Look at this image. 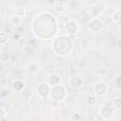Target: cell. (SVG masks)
Segmentation results:
<instances>
[{"instance_id": "6da1fadb", "label": "cell", "mask_w": 121, "mask_h": 121, "mask_svg": "<svg viewBox=\"0 0 121 121\" xmlns=\"http://www.w3.org/2000/svg\"><path fill=\"white\" fill-rule=\"evenodd\" d=\"M49 96L51 97V99H55V100H58L60 102L63 101L67 96V92H66L65 86L60 83L58 85L50 87Z\"/></svg>"}, {"instance_id": "7a4b0ae2", "label": "cell", "mask_w": 121, "mask_h": 121, "mask_svg": "<svg viewBox=\"0 0 121 121\" xmlns=\"http://www.w3.org/2000/svg\"><path fill=\"white\" fill-rule=\"evenodd\" d=\"M108 90H109V86L104 81H97L93 86V93L95 96H98V97L106 95V94L108 93Z\"/></svg>"}, {"instance_id": "3957f363", "label": "cell", "mask_w": 121, "mask_h": 121, "mask_svg": "<svg viewBox=\"0 0 121 121\" xmlns=\"http://www.w3.org/2000/svg\"><path fill=\"white\" fill-rule=\"evenodd\" d=\"M88 28L93 33H99L103 29V23L98 18H92L88 22Z\"/></svg>"}, {"instance_id": "277c9868", "label": "cell", "mask_w": 121, "mask_h": 121, "mask_svg": "<svg viewBox=\"0 0 121 121\" xmlns=\"http://www.w3.org/2000/svg\"><path fill=\"white\" fill-rule=\"evenodd\" d=\"M37 95L41 98H47L49 96L50 93V86L45 82V83H39L36 88Z\"/></svg>"}, {"instance_id": "5b68a950", "label": "cell", "mask_w": 121, "mask_h": 121, "mask_svg": "<svg viewBox=\"0 0 121 121\" xmlns=\"http://www.w3.org/2000/svg\"><path fill=\"white\" fill-rule=\"evenodd\" d=\"M99 115L102 117V119H105V120H110L113 117V113H114V110L112 107H110V106H102L100 109H99V112H98Z\"/></svg>"}, {"instance_id": "8992f818", "label": "cell", "mask_w": 121, "mask_h": 121, "mask_svg": "<svg viewBox=\"0 0 121 121\" xmlns=\"http://www.w3.org/2000/svg\"><path fill=\"white\" fill-rule=\"evenodd\" d=\"M70 22V19L65 16V15H59L57 18H56V26L59 30H62V31H65L68 24Z\"/></svg>"}, {"instance_id": "52a82bcc", "label": "cell", "mask_w": 121, "mask_h": 121, "mask_svg": "<svg viewBox=\"0 0 121 121\" xmlns=\"http://www.w3.org/2000/svg\"><path fill=\"white\" fill-rule=\"evenodd\" d=\"M69 85L72 89L78 90L83 85V78L80 76H77V75L71 76L69 78Z\"/></svg>"}, {"instance_id": "ba28073f", "label": "cell", "mask_w": 121, "mask_h": 121, "mask_svg": "<svg viewBox=\"0 0 121 121\" xmlns=\"http://www.w3.org/2000/svg\"><path fill=\"white\" fill-rule=\"evenodd\" d=\"M61 81V78L59 74H56V73H52V74H49L46 78V83L52 87V86H55V85H58L60 84Z\"/></svg>"}, {"instance_id": "9c48e42d", "label": "cell", "mask_w": 121, "mask_h": 121, "mask_svg": "<svg viewBox=\"0 0 121 121\" xmlns=\"http://www.w3.org/2000/svg\"><path fill=\"white\" fill-rule=\"evenodd\" d=\"M78 28L79 27H78V23L75 22V21H73V20H70V22H69V24H68L65 31L69 35H76L78 33Z\"/></svg>"}, {"instance_id": "30bf717a", "label": "cell", "mask_w": 121, "mask_h": 121, "mask_svg": "<svg viewBox=\"0 0 121 121\" xmlns=\"http://www.w3.org/2000/svg\"><path fill=\"white\" fill-rule=\"evenodd\" d=\"M21 95H22V96H23L24 98H26V99H29V98H31V97L34 95L33 88L30 87V86H26H26L22 89V91H21Z\"/></svg>"}, {"instance_id": "8fae6325", "label": "cell", "mask_w": 121, "mask_h": 121, "mask_svg": "<svg viewBox=\"0 0 121 121\" xmlns=\"http://www.w3.org/2000/svg\"><path fill=\"white\" fill-rule=\"evenodd\" d=\"M112 20L117 26H121V9H116L113 11V13L112 15Z\"/></svg>"}, {"instance_id": "7c38bea8", "label": "cell", "mask_w": 121, "mask_h": 121, "mask_svg": "<svg viewBox=\"0 0 121 121\" xmlns=\"http://www.w3.org/2000/svg\"><path fill=\"white\" fill-rule=\"evenodd\" d=\"M54 9H55V11H56L57 13L62 14V13L65 11V9H66V5H65V3L62 2V1H57V2L54 4Z\"/></svg>"}, {"instance_id": "4fadbf2b", "label": "cell", "mask_w": 121, "mask_h": 121, "mask_svg": "<svg viewBox=\"0 0 121 121\" xmlns=\"http://www.w3.org/2000/svg\"><path fill=\"white\" fill-rule=\"evenodd\" d=\"M25 86H26L25 82H24L23 80H21V79H15V80H13L12 83H11V88H12L14 91H16V92H21L22 89H23Z\"/></svg>"}, {"instance_id": "5bb4252c", "label": "cell", "mask_w": 121, "mask_h": 121, "mask_svg": "<svg viewBox=\"0 0 121 121\" xmlns=\"http://www.w3.org/2000/svg\"><path fill=\"white\" fill-rule=\"evenodd\" d=\"M85 102L88 106L94 107L97 104V96H95V95H88L85 98Z\"/></svg>"}, {"instance_id": "9a60e30c", "label": "cell", "mask_w": 121, "mask_h": 121, "mask_svg": "<svg viewBox=\"0 0 121 121\" xmlns=\"http://www.w3.org/2000/svg\"><path fill=\"white\" fill-rule=\"evenodd\" d=\"M9 41V35L8 32L1 30L0 31V45H5Z\"/></svg>"}, {"instance_id": "2e32d148", "label": "cell", "mask_w": 121, "mask_h": 121, "mask_svg": "<svg viewBox=\"0 0 121 121\" xmlns=\"http://www.w3.org/2000/svg\"><path fill=\"white\" fill-rule=\"evenodd\" d=\"M10 23L13 26H20L22 25V17H19L17 15H12L10 16Z\"/></svg>"}, {"instance_id": "e0dca14e", "label": "cell", "mask_w": 121, "mask_h": 121, "mask_svg": "<svg viewBox=\"0 0 121 121\" xmlns=\"http://www.w3.org/2000/svg\"><path fill=\"white\" fill-rule=\"evenodd\" d=\"M90 14L93 18H97L100 14H101V9L99 7L95 6V7H93L91 9H90Z\"/></svg>"}, {"instance_id": "ac0fdd59", "label": "cell", "mask_w": 121, "mask_h": 121, "mask_svg": "<svg viewBox=\"0 0 121 121\" xmlns=\"http://www.w3.org/2000/svg\"><path fill=\"white\" fill-rule=\"evenodd\" d=\"M10 60V55L8 52H1L0 53V62L2 63H8Z\"/></svg>"}, {"instance_id": "d6986e66", "label": "cell", "mask_w": 121, "mask_h": 121, "mask_svg": "<svg viewBox=\"0 0 121 121\" xmlns=\"http://www.w3.org/2000/svg\"><path fill=\"white\" fill-rule=\"evenodd\" d=\"M112 105H113V108L115 110H121V97L120 96H117L113 99L112 101Z\"/></svg>"}, {"instance_id": "ffe728a7", "label": "cell", "mask_w": 121, "mask_h": 121, "mask_svg": "<svg viewBox=\"0 0 121 121\" xmlns=\"http://www.w3.org/2000/svg\"><path fill=\"white\" fill-rule=\"evenodd\" d=\"M28 70L30 71V73L36 74V73L39 71V65H38L36 62H31V63L28 65Z\"/></svg>"}, {"instance_id": "44dd1931", "label": "cell", "mask_w": 121, "mask_h": 121, "mask_svg": "<svg viewBox=\"0 0 121 121\" xmlns=\"http://www.w3.org/2000/svg\"><path fill=\"white\" fill-rule=\"evenodd\" d=\"M17 43H18V45L19 46H21V47H25L27 43H28V41H27V39L26 38V37H20L18 40H17Z\"/></svg>"}, {"instance_id": "7402d4cb", "label": "cell", "mask_w": 121, "mask_h": 121, "mask_svg": "<svg viewBox=\"0 0 121 121\" xmlns=\"http://www.w3.org/2000/svg\"><path fill=\"white\" fill-rule=\"evenodd\" d=\"M26 10L25 8H18L15 10V13L14 14L17 15V16H19V17H24L26 15Z\"/></svg>"}, {"instance_id": "603a6c76", "label": "cell", "mask_w": 121, "mask_h": 121, "mask_svg": "<svg viewBox=\"0 0 121 121\" xmlns=\"http://www.w3.org/2000/svg\"><path fill=\"white\" fill-rule=\"evenodd\" d=\"M51 107L53 110H59L60 108V102L55 99H51Z\"/></svg>"}, {"instance_id": "cb8c5ba5", "label": "cell", "mask_w": 121, "mask_h": 121, "mask_svg": "<svg viewBox=\"0 0 121 121\" xmlns=\"http://www.w3.org/2000/svg\"><path fill=\"white\" fill-rule=\"evenodd\" d=\"M81 118H82L81 114L80 113H76V112L72 113L71 116H70V119L73 120V121H79V120H81Z\"/></svg>"}, {"instance_id": "d4e9b609", "label": "cell", "mask_w": 121, "mask_h": 121, "mask_svg": "<svg viewBox=\"0 0 121 121\" xmlns=\"http://www.w3.org/2000/svg\"><path fill=\"white\" fill-rule=\"evenodd\" d=\"M113 81H114V84H115V86H116L117 88H120V87H121V76H120V75H117V76L114 78Z\"/></svg>"}, {"instance_id": "484cf974", "label": "cell", "mask_w": 121, "mask_h": 121, "mask_svg": "<svg viewBox=\"0 0 121 121\" xmlns=\"http://www.w3.org/2000/svg\"><path fill=\"white\" fill-rule=\"evenodd\" d=\"M7 117V112L4 108L0 107V120H4Z\"/></svg>"}, {"instance_id": "4316f807", "label": "cell", "mask_w": 121, "mask_h": 121, "mask_svg": "<svg viewBox=\"0 0 121 121\" xmlns=\"http://www.w3.org/2000/svg\"><path fill=\"white\" fill-rule=\"evenodd\" d=\"M13 37H14V38H13V39H14V40H16V41H17V40H18V39H19V38H20V37H21V35H20V34H19V33H18V32H17V33H16V34H14V36H13Z\"/></svg>"}]
</instances>
